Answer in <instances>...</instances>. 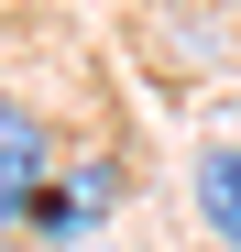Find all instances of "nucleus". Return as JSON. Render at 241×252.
Wrapping results in <instances>:
<instances>
[{"label":"nucleus","instance_id":"obj_1","mask_svg":"<svg viewBox=\"0 0 241 252\" xmlns=\"http://www.w3.org/2000/svg\"><path fill=\"white\" fill-rule=\"evenodd\" d=\"M44 187H55V132H44V110L0 99V241L33 230V197H44Z\"/></svg>","mask_w":241,"mask_h":252},{"label":"nucleus","instance_id":"obj_3","mask_svg":"<svg viewBox=\"0 0 241 252\" xmlns=\"http://www.w3.org/2000/svg\"><path fill=\"white\" fill-rule=\"evenodd\" d=\"M186 187H197V220H209V241H219V252H241V143H209Z\"/></svg>","mask_w":241,"mask_h":252},{"label":"nucleus","instance_id":"obj_2","mask_svg":"<svg viewBox=\"0 0 241 252\" xmlns=\"http://www.w3.org/2000/svg\"><path fill=\"white\" fill-rule=\"evenodd\" d=\"M110 208H120V164L88 154V164H66V176L33 197V230H22V241H77V230H99Z\"/></svg>","mask_w":241,"mask_h":252}]
</instances>
